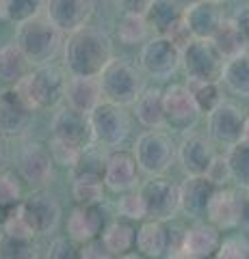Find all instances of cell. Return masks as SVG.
Here are the masks:
<instances>
[{
  "label": "cell",
  "mask_w": 249,
  "mask_h": 259,
  "mask_svg": "<svg viewBox=\"0 0 249 259\" xmlns=\"http://www.w3.org/2000/svg\"><path fill=\"white\" fill-rule=\"evenodd\" d=\"M134 115H136V121L141 125H146L148 130L167 127L163 91H158V89H143L139 100L134 102Z\"/></svg>",
  "instance_id": "obj_27"
},
{
  "label": "cell",
  "mask_w": 249,
  "mask_h": 259,
  "mask_svg": "<svg viewBox=\"0 0 249 259\" xmlns=\"http://www.w3.org/2000/svg\"><path fill=\"white\" fill-rule=\"evenodd\" d=\"M3 158H5V145H3V136H0V164H3Z\"/></svg>",
  "instance_id": "obj_50"
},
{
  "label": "cell",
  "mask_w": 249,
  "mask_h": 259,
  "mask_svg": "<svg viewBox=\"0 0 249 259\" xmlns=\"http://www.w3.org/2000/svg\"><path fill=\"white\" fill-rule=\"evenodd\" d=\"M22 201V182L13 171H0V205L15 207Z\"/></svg>",
  "instance_id": "obj_38"
},
{
  "label": "cell",
  "mask_w": 249,
  "mask_h": 259,
  "mask_svg": "<svg viewBox=\"0 0 249 259\" xmlns=\"http://www.w3.org/2000/svg\"><path fill=\"white\" fill-rule=\"evenodd\" d=\"M232 20H234V22H236V26L249 37V7H238L236 13H234V18H232Z\"/></svg>",
  "instance_id": "obj_46"
},
{
  "label": "cell",
  "mask_w": 249,
  "mask_h": 259,
  "mask_svg": "<svg viewBox=\"0 0 249 259\" xmlns=\"http://www.w3.org/2000/svg\"><path fill=\"white\" fill-rule=\"evenodd\" d=\"M226 56L215 46L212 39L193 37L182 50V67L189 80H202V82H221Z\"/></svg>",
  "instance_id": "obj_6"
},
{
  "label": "cell",
  "mask_w": 249,
  "mask_h": 259,
  "mask_svg": "<svg viewBox=\"0 0 249 259\" xmlns=\"http://www.w3.org/2000/svg\"><path fill=\"white\" fill-rule=\"evenodd\" d=\"M48 147H50L52 158H54V162H57V164L69 166V168L76 164L78 158H80V153H83L80 149L72 147V145L63 143V141H59V139H54V136H50V143H48Z\"/></svg>",
  "instance_id": "obj_41"
},
{
  "label": "cell",
  "mask_w": 249,
  "mask_h": 259,
  "mask_svg": "<svg viewBox=\"0 0 249 259\" xmlns=\"http://www.w3.org/2000/svg\"><path fill=\"white\" fill-rule=\"evenodd\" d=\"M0 257L3 259H33L37 257V246L33 238L13 236V233H0Z\"/></svg>",
  "instance_id": "obj_35"
},
{
  "label": "cell",
  "mask_w": 249,
  "mask_h": 259,
  "mask_svg": "<svg viewBox=\"0 0 249 259\" xmlns=\"http://www.w3.org/2000/svg\"><path fill=\"white\" fill-rule=\"evenodd\" d=\"M134 158L136 164L146 175H165L178 156V147L171 141V136L163 130H148L134 143Z\"/></svg>",
  "instance_id": "obj_5"
},
{
  "label": "cell",
  "mask_w": 249,
  "mask_h": 259,
  "mask_svg": "<svg viewBox=\"0 0 249 259\" xmlns=\"http://www.w3.org/2000/svg\"><path fill=\"white\" fill-rule=\"evenodd\" d=\"M189 87H191L193 95H195V102H197L199 110L206 112V115L223 102L219 82H202V80H189Z\"/></svg>",
  "instance_id": "obj_37"
},
{
  "label": "cell",
  "mask_w": 249,
  "mask_h": 259,
  "mask_svg": "<svg viewBox=\"0 0 249 259\" xmlns=\"http://www.w3.org/2000/svg\"><path fill=\"white\" fill-rule=\"evenodd\" d=\"M69 106L83 112H91L104 100L100 76H72L67 82V97Z\"/></svg>",
  "instance_id": "obj_26"
},
{
  "label": "cell",
  "mask_w": 249,
  "mask_h": 259,
  "mask_svg": "<svg viewBox=\"0 0 249 259\" xmlns=\"http://www.w3.org/2000/svg\"><path fill=\"white\" fill-rule=\"evenodd\" d=\"M48 257L52 259H72L76 257V248L72 246V242H67V238H57L50 242V246H48Z\"/></svg>",
  "instance_id": "obj_43"
},
{
  "label": "cell",
  "mask_w": 249,
  "mask_h": 259,
  "mask_svg": "<svg viewBox=\"0 0 249 259\" xmlns=\"http://www.w3.org/2000/svg\"><path fill=\"white\" fill-rule=\"evenodd\" d=\"M52 136L80 151L91 147L95 143V134L89 112H83L74 106L61 108L52 119Z\"/></svg>",
  "instance_id": "obj_12"
},
{
  "label": "cell",
  "mask_w": 249,
  "mask_h": 259,
  "mask_svg": "<svg viewBox=\"0 0 249 259\" xmlns=\"http://www.w3.org/2000/svg\"><path fill=\"white\" fill-rule=\"evenodd\" d=\"M115 3L124 13H143L146 15L152 0H115Z\"/></svg>",
  "instance_id": "obj_45"
},
{
  "label": "cell",
  "mask_w": 249,
  "mask_h": 259,
  "mask_svg": "<svg viewBox=\"0 0 249 259\" xmlns=\"http://www.w3.org/2000/svg\"><path fill=\"white\" fill-rule=\"evenodd\" d=\"M247 115L243 108H238L234 102L223 100L219 106L208 112V136L223 145V147H232L243 139V127H245Z\"/></svg>",
  "instance_id": "obj_14"
},
{
  "label": "cell",
  "mask_w": 249,
  "mask_h": 259,
  "mask_svg": "<svg viewBox=\"0 0 249 259\" xmlns=\"http://www.w3.org/2000/svg\"><path fill=\"white\" fill-rule=\"evenodd\" d=\"M52 151L48 145L42 143H28L22 149L18 168L24 182H28L30 186H46L52 180Z\"/></svg>",
  "instance_id": "obj_17"
},
{
  "label": "cell",
  "mask_w": 249,
  "mask_h": 259,
  "mask_svg": "<svg viewBox=\"0 0 249 259\" xmlns=\"http://www.w3.org/2000/svg\"><path fill=\"white\" fill-rule=\"evenodd\" d=\"M89 117L95 134V143H100L102 147L119 149L130 136L132 119L126 112V106L104 100L89 112Z\"/></svg>",
  "instance_id": "obj_7"
},
{
  "label": "cell",
  "mask_w": 249,
  "mask_h": 259,
  "mask_svg": "<svg viewBox=\"0 0 249 259\" xmlns=\"http://www.w3.org/2000/svg\"><path fill=\"white\" fill-rule=\"evenodd\" d=\"M104 175H95V173H80L74 175V199L80 205H89V203H100L104 199Z\"/></svg>",
  "instance_id": "obj_32"
},
{
  "label": "cell",
  "mask_w": 249,
  "mask_h": 259,
  "mask_svg": "<svg viewBox=\"0 0 249 259\" xmlns=\"http://www.w3.org/2000/svg\"><path fill=\"white\" fill-rule=\"evenodd\" d=\"M95 0H46V15L63 32L83 28L93 15Z\"/></svg>",
  "instance_id": "obj_16"
},
{
  "label": "cell",
  "mask_w": 249,
  "mask_h": 259,
  "mask_svg": "<svg viewBox=\"0 0 249 259\" xmlns=\"http://www.w3.org/2000/svg\"><path fill=\"white\" fill-rule=\"evenodd\" d=\"M100 87L104 100L119 106H132L146 89L141 71L122 59H113L104 67L100 74Z\"/></svg>",
  "instance_id": "obj_4"
},
{
  "label": "cell",
  "mask_w": 249,
  "mask_h": 259,
  "mask_svg": "<svg viewBox=\"0 0 249 259\" xmlns=\"http://www.w3.org/2000/svg\"><path fill=\"white\" fill-rule=\"evenodd\" d=\"M221 229L212 223H197L184 233V244L180 250V257L191 259H204L217 255L221 244Z\"/></svg>",
  "instance_id": "obj_21"
},
{
  "label": "cell",
  "mask_w": 249,
  "mask_h": 259,
  "mask_svg": "<svg viewBox=\"0 0 249 259\" xmlns=\"http://www.w3.org/2000/svg\"><path fill=\"white\" fill-rule=\"evenodd\" d=\"M217 158L212 139L202 134H189L178 147L180 166L187 175H206Z\"/></svg>",
  "instance_id": "obj_18"
},
{
  "label": "cell",
  "mask_w": 249,
  "mask_h": 259,
  "mask_svg": "<svg viewBox=\"0 0 249 259\" xmlns=\"http://www.w3.org/2000/svg\"><path fill=\"white\" fill-rule=\"evenodd\" d=\"M206 177L210 180L217 188H223L226 184L232 182V168H230V162H228V156L226 158H221V156H217L215 162L210 164V168H208V173Z\"/></svg>",
  "instance_id": "obj_42"
},
{
  "label": "cell",
  "mask_w": 249,
  "mask_h": 259,
  "mask_svg": "<svg viewBox=\"0 0 249 259\" xmlns=\"http://www.w3.org/2000/svg\"><path fill=\"white\" fill-rule=\"evenodd\" d=\"M65 69L72 76H100L113 61V41L104 30L85 26L69 32L65 41Z\"/></svg>",
  "instance_id": "obj_1"
},
{
  "label": "cell",
  "mask_w": 249,
  "mask_h": 259,
  "mask_svg": "<svg viewBox=\"0 0 249 259\" xmlns=\"http://www.w3.org/2000/svg\"><path fill=\"white\" fill-rule=\"evenodd\" d=\"M240 141L249 143V117H247V121H245V127H243V139H240Z\"/></svg>",
  "instance_id": "obj_49"
},
{
  "label": "cell",
  "mask_w": 249,
  "mask_h": 259,
  "mask_svg": "<svg viewBox=\"0 0 249 259\" xmlns=\"http://www.w3.org/2000/svg\"><path fill=\"white\" fill-rule=\"evenodd\" d=\"M20 212L26 218L28 227L35 236H48L59 227L61 221V205L52 194L37 190L20 201Z\"/></svg>",
  "instance_id": "obj_15"
},
{
  "label": "cell",
  "mask_w": 249,
  "mask_h": 259,
  "mask_svg": "<svg viewBox=\"0 0 249 259\" xmlns=\"http://www.w3.org/2000/svg\"><path fill=\"white\" fill-rule=\"evenodd\" d=\"M136 231L139 229L134 227V221H130V218H126V216H119L115 221L104 225L100 238L111 255L122 257L128 250L136 248Z\"/></svg>",
  "instance_id": "obj_25"
},
{
  "label": "cell",
  "mask_w": 249,
  "mask_h": 259,
  "mask_svg": "<svg viewBox=\"0 0 249 259\" xmlns=\"http://www.w3.org/2000/svg\"><path fill=\"white\" fill-rule=\"evenodd\" d=\"M163 104H165V117L167 127L175 130V132H187L199 121V110L195 95H193L191 87L187 84H171L163 91Z\"/></svg>",
  "instance_id": "obj_13"
},
{
  "label": "cell",
  "mask_w": 249,
  "mask_h": 259,
  "mask_svg": "<svg viewBox=\"0 0 249 259\" xmlns=\"http://www.w3.org/2000/svg\"><path fill=\"white\" fill-rule=\"evenodd\" d=\"M223 20H226V15H223L221 7L208 3V0H202L184 11V22H187L191 35L199 39H212Z\"/></svg>",
  "instance_id": "obj_24"
},
{
  "label": "cell",
  "mask_w": 249,
  "mask_h": 259,
  "mask_svg": "<svg viewBox=\"0 0 249 259\" xmlns=\"http://www.w3.org/2000/svg\"><path fill=\"white\" fill-rule=\"evenodd\" d=\"M215 257H219V259H247L249 257V240L245 236H240V233L221 240L219 250H217Z\"/></svg>",
  "instance_id": "obj_39"
},
{
  "label": "cell",
  "mask_w": 249,
  "mask_h": 259,
  "mask_svg": "<svg viewBox=\"0 0 249 259\" xmlns=\"http://www.w3.org/2000/svg\"><path fill=\"white\" fill-rule=\"evenodd\" d=\"M117 209H119V216H126L130 221H143L146 218V205H143V199H141V192H130L128 190L117 203Z\"/></svg>",
  "instance_id": "obj_40"
},
{
  "label": "cell",
  "mask_w": 249,
  "mask_h": 259,
  "mask_svg": "<svg viewBox=\"0 0 249 259\" xmlns=\"http://www.w3.org/2000/svg\"><path fill=\"white\" fill-rule=\"evenodd\" d=\"M212 41H215V46L219 48L221 54L226 56V59H232V56L243 54V52H247V48H249V37L236 26V22L232 18L223 20L219 30L215 32Z\"/></svg>",
  "instance_id": "obj_30"
},
{
  "label": "cell",
  "mask_w": 249,
  "mask_h": 259,
  "mask_svg": "<svg viewBox=\"0 0 249 259\" xmlns=\"http://www.w3.org/2000/svg\"><path fill=\"white\" fill-rule=\"evenodd\" d=\"M221 82L238 97H249V54L243 52L226 61Z\"/></svg>",
  "instance_id": "obj_31"
},
{
  "label": "cell",
  "mask_w": 249,
  "mask_h": 259,
  "mask_svg": "<svg viewBox=\"0 0 249 259\" xmlns=\"http://www.w3.org/2000/svg\"><path fill=\"white\" fill-rule=\"evenodd\" d=\"M141 69L156 80L171 78L182 65V50L167 35H156L146 41L139 54Z\"/></svg>",
  "instance_id": "obj_10"
},
{
  "label": "cell",
  "mask_w": 249,
  "mask_h": 259,
  "mask_svg": "<svg viewBox=\"0 0 249 259\" xmlns=\"http://www.w3.org/2000/svg\"><path fill=\"white\" fill-rule=\"evenodd\" d=\"M30 61L18 44H7L0 48V82L7 87H18L28 76Z\"/></svg>",
  "instance_id": "obj_28"
},
{
  "label": "cell",
  "mask_w": 249,
  "mask_h": 259,
  "mask_svg": "<svg viewBox=\"0 0 249 259\" xmlns=\"http://www.w3.org/2000/svg\"><path fill=\"white\" fill-rule=\"evenodd\" d=\"M146 20L156 35H169L184 20V9L175 0H152L146 11Z\"/></svg>",
  "instance_id": "obj_29"
},
{
  "label": "cell",
  "mask_w": 249,
  "mask_h": 259,
  "mask_svg": "<svg viewBox=\"0 0 249 259\" xmlns=\"http://www.w3.org/2000/svg\"><path fill=\"white\" fill-rule=\"evenodd\" d=\"M215 190L217 186L206 175H187V180L180 184V212L193 221L206 216Z\"/></svg>",
  "instance_id": "obj_19"
},
{
  "label": "cell",
  "mask_w": 249,
  "mask_h": 259,
  "mask_svg": "<svg viewBox=\"0 0 249 259\" xmlns=\"http://www.w3.org/2000/svg\"><path fill=\"white\" fill-rule=\"evenodd\" d=\"M238 227L249 229V199H243V207H240V223Z\"/></svg>",
  "instance_id": "obj_47"
},
{
  "label": "cell",
  "mask_w": 249,
  "mask_h": 259,
  "mask_svg": "<svg viewBox=\"0 0 249 259\" xmlns=\"http://www.w3.org/2000/svg\"><path fill=\"white\" fill-rule=\"evenodd\" d=\"M104 229V214L98 203L78 205L67 218V236L76 244H85L98 238Z\"/></svg>",
  "instance_id": "obj_22"
},
{
  "label": "cell",
  "mask_w": 249,
  "mask_h": 259,
  "mask_svg": "<svg viewBox=\"0 0 249 259\" xmlns=\"http://www.w3.org/2000/svg\"><path fill=\"white\" fill-rule=\"evenodd\" d=\"M184 233L178 225H167V221L143 223L136 231V250L146 257H180L184 244Z\"/></svg>",
  "instance_id": "obj_8"
},
{
  "label": "cell",
  "mask_w": 249,
  "mask_h": 259,
  "mask_svg": "<svg viewBox=\"0 0 249 259\" xmlns=\"http://www.w3.org/2000/svg\"><path fill=\"white\" fill-rule=\"evenodd\" d=\"M46 9V0H0V15L15 24L35 18Z\"/></svg>",
  "instance_id": "obj_33"
},
{
  "label": "cell",
  "mask_w": 249,
  "mask_h": 259,
  "mask_svg": "<svg viewBox=\"0 0 249 259\" xmlns=\"http://www.w3.org/2000/svg\"><path fill=\"white\" fill-rule=\"evenodd\" d=\"M139 164H136L134 153L117 149L106 158L104 166V184L113 192H128L139 182Z\"/></svg>",
  "instance_id": "obj_20"
},
{
  "label": "cell",
  "mask_w": 249,
  "mask_h": 259,
  "mask_svg": "<svg viewBox=\"0 0 249 259\" xmlns=\"http://www.w3.org/2000/svg\"><path fill=\"white\" fill-rule=\"evenodd\" d=\"M15 44L22 48L33 67L46 65L57 56L59 48L63 44V30L54 24L48 15H35L26 22L18 24V35Z\"/></svg>",
  "instance_id": "obj_2"
},
{
  "label": "cell",
  "mask_w": 249,
  "mask_h": 259,
  "mask_svg": "<svg viewBox=\"0 0 249 259\" xmlns=\"http://www.w3.org/2000/svg\"><path fill=\"white\" fill-rule=\"evenodd\" d=\"M208 3H215V5H223V3H228V0H208Z\"/></svg>",
  "instance_id": "obj_51"
},
{
  "label": "cell",
  "mask_w": 249,
  "mask_h": 259,
  "mask_svg": "<svg viewBox=\"0 0 249 259\" xmlns=\"http://www.w3.org/2000/svg\"><path fill=\"white\" fill-rule=\"evenodd\" d=\"M67 76L63 67H57L52 63L37 65L33 71L18 84L22 95L33 104L35 110L57 108L67 97Z\"/></svg>",
  "instance_id": "obj_3"
},
{
  "label": "cell",
  "mask_w": 249,
  "mask_h": 259,
  "mask_svg": "<svg viewBox=\"0 0 249 259\" xmlns=\"http://www.w3.org/2000/svg\"><path fill=\"white\" fill-rule=\"evenodd\" d=\"M228 162L232 168V182L238 188L249 190V143L238 141L228 151Z\"/></svg>",
  "instance_id": "obj_34"
},
{
  "label": "cell",
  "mask_w": 249,
  "mask_h": 259,
  "mask_svg": "<svg viewBox=\"0 0 249 259\" xmlns=\"http://www.w3.org/2000/svg\"><path fill=\"white\" fill-rule=\"evenodd\" d=\"M141 199L146 205V218L150 221H167L180 212V186L165 180L163 175H154L141 184Z\"/></svg>",
  "instance_id": "obj_9"
},
{
  "label": "cell",
  "mask_w": 249,
  "mask_h": 259,
  "mask_svg": "<svg viewBox=\"0 0 249 259\" xmlns=\"http://www.w3.org/2000/svg\"><path fill=\"white\" fill-rule=\"evenodd\" d=\"M35 117V108L18 87H9L0 93V136L20 139L28 132Z\"/></svg>",
  "instance_id": "obj_11"
},
{
  "label": "cell",
  "mask_w": 249,
  "mask_h": 259,
  "mask_svg": "<svg viewBox=\"0 0 249 259\" xmlns=\"http://www.w3.org/2000/svg\"><path fill=\"white\" fill-rule=\"evenodd\" d=\"M240 207H243V199H238L234 190H228L223 186L215 190L206 209V218L219 229H234L240 223Z\"/></svg>",
  "instance_id": "obj_23"
},
{
  "label": "cell",
  "mask_w": 249,
  "mask_h": 259,
  "mask_svg": "<svg viewBox=\"0 0 249 259\" xmlns=\"http://www.w3.org/2000/svg\"><path fill=\"white\" fill-rule=\"evenodd\" d=\"M175 3H178V5L182 7V9H184V11H187V9H189V7H193V5H197V3H202V0H175Z\"/></svg>",
  "instance_id": "obj_48"
},
{
  "label": "cell",
  "mask_w": 249,
  "mask_h": 259,
  "mask_svg": "<svg viewBox=\"0 0 249 259\" xmlns=\"http://www.w3.org/2000/svg\"><path fill=\"white\" fill-rule=\"evenodd\" d=\"M148 30H150V24L143 13H124L122 22H119V28H117L119 39L128 46L146 41Z\"/></svg>",
  "instance_id": "obj_36"
},
{
  "label": "cell",
  "mask_w": 249,
  "mask_h": 259,
  "mask_svg": "<svg viewBox=\"0 0 249 259\" xmlns=\"http://www.w3.org/2000/svg\"><path fill=\"white\" fill-rule=\"evenodd\" d=\"M80 257H85V259H91V257H95V259H102V257H113L109 253V248L104 246V242H102V238L98 236V238H93V240H89V242H85L83 246H80V253H78Z\"/></svg>",
  "instance_id": "obj_44"
}]
</instances>
